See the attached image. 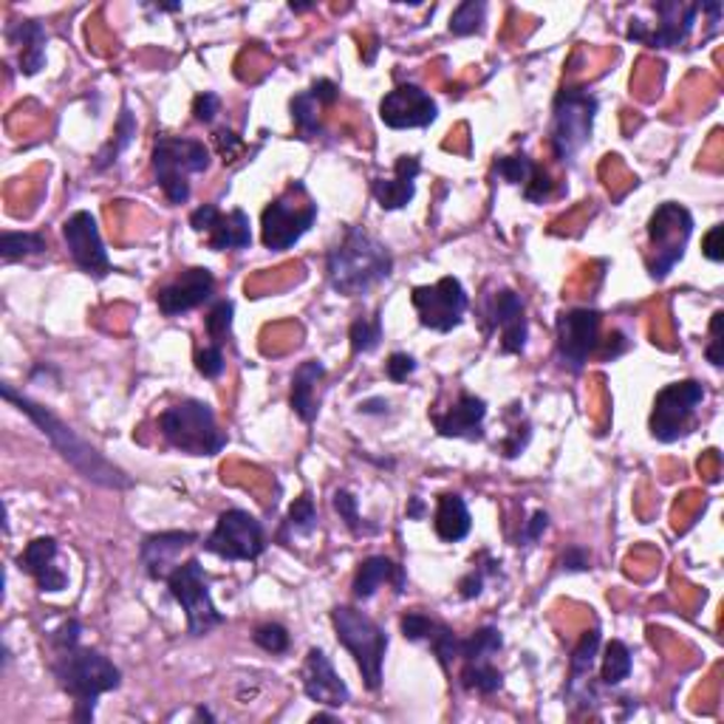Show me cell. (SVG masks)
Segmentation results:
<instances>
[{
  "label": "cell",
  "mask_w": 724,
  "mask_h": 724,
  "mask_svg": "<svg viewBox=\"0 0 724 724\" xmlns=\"http://www.w3.org/2000/svg\"><path fill=\"white\" fill-rule=\"evenodd\" d=\"M79 637H83V623L79 620H66L57 631L48 634L46 642L52 648L48 668H52L63 693L74 699V718L88 724L94 722L99 696L119 691L122 671L97 648L79 646Z\"/></svg>",
  "instance_id": "6da1fadb"
},
{
  "label": "cell",
  "mask_w": 724,
  "mask_h": 724,
  "mask_svg": "<svg viewBox=\"0 0 724 724\" xmlns=\"http://www.w3.org/2000/svg\"><path fill=\"white\" fill-rule=\"evenodd\" d=\"M0 393H3V399L12 402L20 413H26V417L37 424L40 433H43L48 442H52L54 451L66 458V462L72 464L74 471H77L85 482L99 484V487H105V489H131L133 487V478L128 476L122 467H117L114 462H108V458H105L91 442H85V439L79 436L74 428H68V424L63 422L60 417H54L46 404L34 402V399H29L26 393L14 391L9 382L0 386Z\"/></svg>",
  "instance_id": "7a4b0ae2"
},
{
  "label": "cell",
  "mask_w": 724,
  "mask_h": 724,
  "mask_svg": "<svg viewBox=\"0 0 724 724\" xmlns=\"http://www.w3.org/2000/svg\"><path fill=\"white\" fill-rule=\"evenodd\" d=\"M393 272V255L382 241L363 227H348L343 241L328 252V283L343 298H359L388 281Z\"/></svg>",
  "instance_id": "3957f363"
},
{
  "label": "cell",
  "mask_w": 724,
  "mask_h": 724,
  "mask_svg": "<svg viewBox=\"0 0 724 724\" xmlns=\"http://www.w3.org/2000/svg\"><path fill=\"white\" fill-rule=\"evenodd\" d=\"M164 442L187 456H218L227 447V433L218 428L216 413L202 399H184L159 417Z\"/></svg>",
  "instance_id": "277c9868"
},
{
  "label": "cell",
  "mask_w": 724,
  "mask_h": 724,
  "mask_svg": "<svg viewBox=\"0 0 724 724\" xmlns=\"http://www.w3.org/2000/svg\"><path fill=\"white\" fill-rule=\"evenodd\" d=\"M334 631H337L339 646L346 648L357 662V671L363 673V682L371 693L382 685V662L388 651L386 628L371 620L366 612L354 606H337L332 612Z\"/></svg>",
  "instance_id": "5b68a950"
},
{
  "label": "cell",
  "mask_w": 724,
  "mask_h": 724,
  "mask_svg": "<svg viewBox=\"0 0 724 724\" xmlns=\"http://www.w3.org/2000/svg\"><path fill=\"white\" fill-rule=\"evenodd\" d=\"M601 111V102L586 88H561L552 105V128L549 144L561 164H572L577 153L592 142L594 119Z\"/></svg>",
  "instance_id": "8992f818"
},
{
  "label": "cell",
  "mask_w": 724,
  "mask_h": 724,
  "mask_svg": "<svg viewBox=\"0 0 724 724\" xmlns=\"http://www.w3.org/2000/svg\"><path fill=\"white\" fill-rule=\"evenodd\" d=\"M209 151L198 139L159 137L153 144V176L170 204L190 202V176L207 173Z\"/></svg>",
  "instance_id": "52a82bcc"
},
{
  "label": "cell",
  "mask_w": 724,
  "mask_h": 724,
  "mask_svg": "<svg viewBox=\"0 0 724 724\" xmlns=\"http://www.w3.org/2000/svg\"><path fill=\"white\" fill-rule=\"evenodd\" d=\"M693 236V216L682 204L666 202L648 218V274L653 281H666L671 269L685 258V247Z\"/></svg>",
  "instance_id": "ba28073f"
},
{
  "label": "cell",
  "mask_w": 724,
  "mask_h": 724,
  "mask_svg": "<svg viewBox=\"0 0 724 724\" xmlns=\"http://www.w3.org/2000/svg\"><path fill=\"white\" fill-rule=\"evenodd\" d=\"M314 221H317V204L309 198L306 187L301 182L292 184L283 196H278L263 209V247L272 249V252H287L306 236Z\"/></svg>",
  "instance_id": "9c48e42d"
},
{
  "label": "cell",
  "mask_w": 724,
  "mask_h": 724,
  "mask_svg": "<svg viewBox=\"0 0 724 724\" xmlns=\"http://www.w3.org/2000/svg\"><path fill=\"white\" fill-rule=\"evenodd\" d=\"M168 588L173 601L187 614L190 637H207L213 628L224 626L227 617L216 608L213 594H209V577L204 572L202 561L190 558L187 563H179L173 574L168 577Z\"/></svg>",
  "instance_id": "30bf717a"
},
{
  "label": "cell",
  "mask_w": 724,
  "mask_h": 724,
  "mask_svg": "<svg viewBox=\"0 0 724 724\" xmlns=\"http://www.w3.org/2000/svg\"><path fill=\"white\" fill-rule=\"evenodd\" d=\"M705 399V388L696 379H682L666 386L653 397V411H651V436L662 444H673L679 439H685L693 428V417L696 408Z\"/></svg>",
  "instance_id": "8fae6325"
},
{
  "label": "cell",
  "mask_w": 724,
  "mask_h": 724,
  "mask_svg": "<svg viewBox=\"0 0 724 724\" xmlns=\"http://www.w3.org/2000/svg\"><path fill=\"white\" fill-rule=\"evenodd\" d=\"M202 547L224 561H258L267 549V532L247 509H227L218 516L216 529L204 538Z\"/></svg>",
  "instance_id": "7c38bea8"
},
{
  "label": "cell",
  "mask_w": 724,
  "mask_h": 724,
  "mask_svg": "<svg viewBox=\"0 0 724 724\" xmlns=\"http://www.w3.org/2000/svg\"><path fill=\"white\" fill-rule=\"evenodd\" d=\"M411 303L419 314V323L431 332L447 334L464 323V314L471 306V298L464 292L458 278H442L433 287H417L411 292Z\"/></svg>",
  "instance_id": "4fadbf2b"
},
{
  "label": "cell",
  "mask_w": 724,
  "mask_h": 724,
  "mask_svg": "<svg viewBox=\"0 0 724 724\" xmlns=\"http://www.w3.org/2000/svg\"><path fill=\"white\" fill-rule=\"evenodd\" d=\"M558 359L569 374H581L601 346V312L569 309L558 314Z\"/></svg>",
  "instance_id": "5bb4252c"
},
{
  "label": "cell",
  "mask_w": 724,
  "mask_h": 724,
  "mask_svg": "<svg viewBox=\"0 0 724 724\" xmlns=\"http://www.w3.org/2000/svg\"><path fill=\"white\" fill-rule=\"evenodd\" d=\"M659 23L657 29H648L642 20H631L628 26V40L646 43L648 48H677L691 37L696 26L699 3H685V0H659L653 3Z\"/></svg>",
  "instance_id": "9a60e30c"
},
{
  "label": "cell",
  "mask_w": 724,
  "mask_h": 724,
  "mask_svg": "<svg viewBox=\"0 0 724 724\" xmlns=\"http://www.w3.org/2000/svg\"><path fill=\"white\" fill-rule=\"evenodd\" d=\"M63 241H66L72 261L85 274L105 278V274L111 272V258H108V249H105L102 236H99L97 218L88 209H79V213L66 218V224H63Z\"/></svg>",
  "instance_id": "2e32d148"
},
{
  "label": "cell",
  "mask_w": 724,
  "mask_h": 724,
  "mask_svg": "<svg viewBox=\"0 0 724 724\" xmlns=\"http://www.w3.org/2000/svg\"><path fill=\"white\" fill-rule=\"evenodd\" d=\"M439 108L428 91L419 85H397L379 102V119L391 131H408V128H428L436 122Z\"/></svg>",
  "instance_id": "e0dca14e"
},
{
  "label": "cell",
  "mask_w": 724,
  "mask_h": 724,
  "mask_svg": "<svg viewBox=\"0 0 724 724\" xmlns=\"http://www.w3.org/2000/svg\"><path fill=\"white\" fill-rule=\"evenodd\" d=\"M190 227L196 233H207L209 249L224 252V249H247L252 244V229L249 216L244 209H233L224 216L216 204H202L190 213Z\"/></svg>",
  "instance_id": "ac0fdd59"
},
{
  "label": "cell",
  "mask_w": 724,
  "mask_h": 724,
  "mask_svg": "<svg viewBox=\"0 0 724 724\" xmlns=\"http://www.w3.org/2000/svg\"><path fill=\"white\" fill-rule=\"evenodd\" d=\"M213 292H216V278H213V272L204 267H190L179 274L176 281L159 289V312H162L164 317H179V314H187L193 312V309L204 306V303L213 298Z\"/></svg>",
  "instance_id": "d6986e66"
},
{
  "label": "cell",
  "mask_w": 724,
  "mask_h": 724,
  "mask_svg": "<svg viewBox=\"0 0 724 724\" xmlns=\"http://www.w3.org/2000/svg\"><path fill=\"white\" fill-rule=\"evenodd\" d=\"M303 693L326 707H343L352 702V691L334 671L332 659L323 648H309L306 662H303Z\"/></svg>",
  "instance_id": "ffe728a7"
},
{
  "label": "cell",
  "mask_w": 724,
  "mask_h": 724,
  "mask_svg": "<svg viewBox=\"0 0 724 724\" xmlns=\"http://www.w3.org/2000/svg\"><path fill=\"white\" fill-rule=\"evenodd\" d=\"M399 628H402L404 640L428 642L444 671H451L453 659L462 657V637L451 626H444L442 620H433L428 614L408 612L399 620Z\"/></svg>",
  "instance_id": "44dd1931"
},
{
  "label": "cell",
  "mask_w": 724,
  "mask_h": 724,
  "mask_svg": "<svg viewBox=\"0 0 724 724\" xmlns=\"http://www.w3.org/2000/svg\"><path fill=\"white\" fill-rule=\"evenodd\" d=\"M196 541V532H179V529H173V532H153V536L144 538L142 547H139V558H142L148 577L168 583L173 569L179 566V555Z\"/></svg>",
  "instance_id": "7402d4cb"
},
{
  "label": "cell",
  "mask_w": 724,
  "mask_h": 724,
  "mask_svg": "<svg viewBox=\"0 0 724 724\" xmlns=\"http://www.w3.org/2000/svg\"><path fill=\"white\" fill-rule=\"evenodd\" d=\"M484 419H487V402L473 393H462L456 404H451L444 413H431L433 428L444 439H467V442H482Z\"/></svg>",
  "instance_id": "603a6c76"
},
{
  "label": "cell",
  "mask_w": 724,
  "mask_h": 724,
  "mask_svg": "<svg viewBox=\"0 0 724 724\" xmlns=\"http://www.w3.org/2000/svg\"><path fill=\"white\" fill-rule=\"evenodd\" d=\"M18 566L34 577L40 592H63L68 586V572L57 566V541L52 536L34 538L26 543V549L20 552Z\"/></svg>",
  "instance_id": "cb8c5ba5"
},
{
  "label": "cell",
  "mask_w": 724,
  "mask_h": 724,
  "mask_svg": "<svg viewBox=\"0 0 724 724\" xmlns=\"http://www.w3.org/2000/svg\"><path fill=\"white\" fill-rule=\"evenodd\" d=\"M422 173L419 156H399L393 164V179H374V198L382 209H402L417 196V179Z\"/></svg>",
  "instance_id": "d4e9b609"
},
{
  "label": "cell",
  "mask_w": 724,
  "mask_h": 724,
  "mask_svg": "<svg viewBox=\"0 0 724 724\" xmlns=\"http://www.w3.org/2000/svg\"><path fill=\"white\" fill-rule=\"evenodd\" d=\"M493 326L501 328V352L521 354L527 348V314L523 301L512 289H501L493 301Z\"/></svg>",
  "instance_id": "484cf974"
},
{
  "label": "cell",
  "mask_w": 724,
  "mask_h": 724,
  "mask_svg": "<svg viewBox=\"0 0 724 724\" xmlns=\"http://www.w3.org/2000/svg\"><path fill=\"white\" fill-rule=\"evenodd\" d=\"M382 583H391L393 592L402 594L408 588V574L399 563H393L391 558L386 555H371L357 566V574H354V601L366 603L371 601L377 588Z\"/></svg>",
  "instance_id": "4316f807"
},
{
  "label": "cell",
  "mask_w": 724,
  "mask_h": 724,
  "mask_svg": "<svg viewBox=\"0 0 724 724\" xmlns=\"http://www.w3.org/2000/svg\"><path fill=\"white\" fill-rule=\"evenodd\" d=\"M9 43L14 46H23L20 52V72L26 74V77H34L40 68L46 66V29L37 20H18L12 26L7 29Z\"/></svg>",
  "instance_id": "83f0119b"
},
{
  "label": "cell",
  "mask_w": 724,
  "mask_h": 724,
  "mask_svg": "<svg viewBox=\"0 0 724 724\" xmlns=\"http://www.w3.org/2000/svg\"><path fill=\"white\" fill-rule=\"evenodd\" d=\"M433 527H436V536L444 543H458L471 536L473 518L464 498L456 496V493H442L436 504V516H433Z\"/></svg>",
  "instance_id": "f1b7e54d"
},
{
  "label": "cell",
  "mask_w": 724,
  "mask_h": 724,
  "mask_svg": "<svg viewBox=\"0 0 724 724\" xmlns=\"http://www.w3.org/2000/svg\"><path fill=\"white\" fill-rule=\"evenodd\" d=\"M326 377V366L321 359H306L303 366H298L292 377V411L301 417V422L312 424L317 419V397H314V388L317 382Z\"/></svg>",
  "instance_id": "f546056e"
},
{
  "label": "cell",
  "mask_w": 724,
  "mask_h": 724,
  "mask_svg": "<svg viewBox=\"0 0 724 724\" xmlns=\"http://www.w3.org/2000/svg\"><path fill=\"white\" fill-rule=\"evenodd\" d=\"M601 628H588L581 637V642L574 646L572 659H569V691L581 685L583 677H588L594 668V657H597V648H601Z\"/></svg>",
  "instance_id": "4dcf8cb0"
},
{
  "label": "cell",
  "mask_w": 724,
  "mask_h": 724,
  "mask_svg": "<svg viewBox=\"0 0 724 724\" xmlns=\"http://www.w3.org/2000/svg\"><path fill=\"white\" fill-rule=\"evenodd\" d=\"M133 137H137V119H133L131 108H128V105H122V114H119V122H117V131H114V139L105 144L102 151L97 153V159H94V170L111 168V164L117 162L119 156H122L125 148L133 142Z\"/></svg>",
  "instance_id": "1f68e13d"
},
{
  "label": "cell",
  "mask_w": 724,
  "mask_h": 724,
  "mask_svg": "<svg viewBox=\"0 0 724 724\" xmlns=\"http://www.w3.org/2000/svg\"><path fill=\"white\" fill-rule=\"evenodd\" d=\"M464 691H476L482 696H489V693H496L504 688V673L498 671L489 659H482V662H464L462 677H458Z\"/></svg>",
  "instance_id": "d6a6232c"
},
{
  "label": "cell",
  "mask_w": 724,
  "mask_h": 724,
  "mask_svg": "<svg viewBox=\"0 0 724 724\" xmlns=\"http://www.w3.org/2000/svg\"><path fill=\"white\" fill-rule=\"evenodd\" d=\"M317 529V507H314L312 496H301L298 501L292 504L289 509L287 521H283L281 529V541H289V538H309Z\"/></svg>",
  "instance_id": "836d02e7"
},
{
  "label": "cell",
  "mask_w": 724,
  "mask_h": 724,
  "mask_svg": "<svg viewBox=\"0 0 724 724\" xmlns=\"http://www.w3.org/2000/svg\"><path fill=\"white\" fill-rule=\"evenodd\" d=\"M504 648V637L496 626L478 628L473 637L462 640V662H482V659H493Z\"/></svg>",
  "instance_id": "e575fe53"
},
{
  "label": "cell",
  "mask_w": 724,
  "mask_h": 724,
  "mask_svg": "<svg viewBox=\"0 0 724 724\" xmlns=\"http://www.w3.org/2000/svg\"><path fill=\"white\" fill-rule=\"evenodd\" d=\"M631 651H628L626 642L612 640L606 646V657H603V668H601V679L603 685L614 688L620 685L623 679L631 677Z\"/></svg>",
  "instance_id": "d590c367"
},
{
  "label": "cell",
  "mask_w": 724,
  "mask_h": 724,
  "mask_svg": "<svg viewBox=\"0 0 724 724\" xmlns=\"http://www.w3.org/2000/svg\"><path fill=\"white\" fill-rule=\"evenodd\" d=\"M46 236L40 233H3L0 236V258L3 261H18V258H29V255L46 252Z\"/></svg>",
  "instance_id": "8d00e7d4"
},
{
  "label": "cell",
  "mask_w": 724,
  "mask_h": 724,
  "mask_svg": "<svg viewBox=\"0 0 724 724\" xmlns=\"http://www.w3.org/2000/svg\"><path fill=\"white\" fill-rule=\"evenodd\" d=\"M289 108H292V119H294V125H298V131H301L303 137H306V139L321 137V131H323L321 108H323V105L312 97V91L298 94V97L292 99V105H289Z\"/></svg>",
  "instance_id": "74e56055"
},
{
  "label": "cell",
  "mask_w": 724,
  "mask_h": 724,
  "mask_svg": "<svg viewBox=\"0 0 724 724\" xmlns=\"http://www.w3.org/2000/svg\"><path fill=\"white\" fill-rule=\"evenodd\" d=\"M484 18H487V3L484 0H464L462 7L451 14V32L456 37H467V34H478L484 29Z\"/></svg>",
  "instance_id": "f35d334b"
},
{
  "label": "cell",
  "mask_w": 724,
  "mask_h": 724,
  "mask_svg": "<svg viewBox=\"0 0 724 724\" xmlns=\"http://www.w3.org/2000/svg\"><path fill=\"white\" fill-rule=\"evenodd\" d=\"M332 504H334V509L339 512V521H346V527L352 529V536H374V532H377V527H368V523L363 521L357 498H354L348 489H337L332 498Z\"/></svg>",
  "instance_id": "ab89813d"
},
{
  "label": "cell",
  "mask_w": 724,
  "mask_h": 724,
  "mask_svg": "<svg viewBox=\"0 0 724 724\" xmlns=\"http://www.w3.org/2000/svg\"><path fill=\"white\" fill-rule=\"evenodd\" d=\"M348 339H352L354 354L377 352L379 343H382V321H379V317H374V321L359 317V321H354L352 328H348Z\"/></svg>",
  "instance_id": "60d3db41"
},
{
  "label": "cell",
  "mask_w": 724,
  "mask_h": 724,
  "mask_svg": "<svg viewBox=\"0 0 724 724\" xmlns=\"http://www.w3.org/2000/svg\"><path fill=\"white\" fill-rule=\"evenodd\" d=\"M496 173L501 179H507L509 184H518V187H527L532 182V176L538 173V164L529 156H504L496 162Z\"/></svg>",
  "instance_id": "b9f144b4"
},
{
  "label": "cell",
  "mask_w": 724,
  "mask_h": 724,
  "mask_svg": "<svg viewBox=\"0 0 724 724\" xmlns=\"http://www.w3.org/2000/svg\"><path fill=\"white\" fill-rule=\"evenodd\" d=\"M233 314H236L233 301H218L216 306H213V312L207 314L204 326H207V334H209V339H213V346L224 348L229 332H233Z\"/></svg>",
  "instance_id": "7bdbcfd3"
},
{
  "label": "cell",
  "mask_w": 724,
  "mask_h": 724,
  "mask_svg": "<svg viewBox=\"0 0 724 724\" xmlns=\"http://www.w3.org/2000/svg\"><path fill=\"white\" fill-rule=\"evenodd\" d=\"M255 646L263 648L269 653H283L289 648V631L281 623H263V626L255 628L252 634Z\"/></svg>",
  "instance_id": "ee69618b"
},
{
  "label": "cell",
  "mask_w": 724,
  "mask_h": 724,
  "mask_svg": "<svg viewBox=\"0 0 724 724\" xmlns=\"http://www.w3.org/2000/svg\"><path fill=\"white\" fill-rule=\"evenodd\" d=\"M196 368L202 377L207 379H218L224 374V368H227V359H224V348L221 346H213L209 343L207 348H202L196 357Z\"/></svg>",
  "instance_id": "f6af8a7d"
},
{
  "label": "cell",
  "mask_w": 724,
  "mask_h": 724,
  "mask_svg": "<svg viewBox=\"0 0 724 724\" xmlns=\"http://www.w3.org/2000/svg\"><path fill=\"white\" fill-rule=\"evenodd\" d=\"M722 326H724V312H722V309H718V312L713 314V321H711V346L705 348V357H707V363H711L713 368H722L724 366Z\"/></svg>",
  "instance_id": "bcb514c9"
},
{
  "label": "cell",
  "mask_w": 724,
  "mask_h": 724,
  "mask_svg": "<svg viewBox=\"0 0 724 724\" xmlns=\"http://www.w3.org/2000/svg\"><path fill=\"white\" fill-rule=\"evenodd\" d=\"M218 108H221V97L213 91H204L198 94L196 99H193V119L202 125H209L213 119H216Z\"/></svg>",
  "instance_id": "7dc6e473"
},
{
  "label": "cell",
  "mask_w": 724,
  "mask_h": 724,
  "mask_svg": "<svg viewBox=\"0 0 724 724\" xmlns=\"http://www.w3.org/2000/svg\"><path fill=\"white\" fill-rule=\"evenodd\" d=\"M413 371H417V359H413L411 354L397 352V354H391V357H388L386 374H388V379H391V382H404V379L411 377Z\"/></svg>",
  "instance_id": "c3c4849f"
},
{
  "label": "cell",
  "mask_w": 724,
  "mask_h": 724,
  "mask_svg": "<svg viewBox=\"0 0 724 724\" xmlns=\"http://www.w3.org/2000/svg\"><path fill=\"white\" fill-rule=\"evenodd\" d=\"M547 529H549V516L543 512V509H538L536 516L527 521V527L521 529V536H518V547H532V543H536L538 538L547 532Z\"/></svg>",
  "instance_id": "681fc988"
},
{
  "label": "cell",
  "mask_w": 724,
  "mask_h": 724,
  "mask_svg": "<svg viewBox=\"0 0 724 724\" xmlns=\"http://www.w3.org/2000/svg\"><path fill=\"white\" fill-rule=\"evenodd\" d=\"M529 436H532V431H529V424L523 422V428H516V431L509 433L507 439L501 442V453L507 458H518L523 451H527L529 444Z\"/></svg>",
  "instance_id": "f907efd6"
},
{
  "label": "cell",
  "mask_w": 724,
  "mask_h": 724,
  "mask_svg": "<svg viewBox=\"0 0 724 724\" xmlns=\"http://www.w3.org/2000/svg\"><path fill=\"white\" fill-rule=\"evenodd\" d=\"M702 252H705L707 261H713V263L724 261V227L722 224L711 227V233H707L705 241H702Z\"/></svg>",
  "instance_id": "816d5d0a"
},
{
  "label": "cell",
  "mask_w": 724,
  "mask_h": 724,
  "mask_svg": "<svg viewBox=\"0 0 724 724\" xmlns=\"http://www.w3.org/2000/svg\"><path fill=\"white\" fill-rule=\"evenodd\" d=\"M484 577H487V572L482 566L473 569L471 574H464L462 583H458V594H462L464 601H473V597L484 592Z\"/></svg>",
  "instance_id": "f5cc1de1"
},
{
  "label": "cell",
  "mask_w": 724,
  "mask_h": 724,
  "mask_svg": "<svg viewBox=\"0 0 724 724\" xmlns=\"http://www.w3.org/2000/svg\"><path fill=\"white\" fill-rule=\"evenodd\" d=\"M592 558H588V549L581 547V543H574V547L566 549V555H563V569L566 572H586Z\"/></svg>",
  "instance_id": "db71d44e"
},
{
  "label": "cell",
  "mask_w": 724,
  "mask_h": 724,
  "mask_svg": "<svg viewBox=\"0 0 724 724\" xmlns=\"http://www.w3.org/2000/svg\"><path fill=\"white\" fill-rule=\"evenodd\" d=\"M309 91H312V97L317 99V102H321L323 108H328V105L337 102L339 88H337V83H332V79H314L312 88H309Z\"/></svg>",
  "instance_id": "11a10c76"
},
{
  "label": "cell",
  "mask_w": 724,
  "mask_h": 724,
  "mask_svg": "<svg viewBox=\"0 0 724 724\" xmlns=\"http://www.w3.org/2000/svg\"><path fill=\"white\" fill-rule=\"evenodd\" d=\"M216 144H218V151H221L224 162H227V159H233L238 153V148H241V139H238L233 131H218Z\"/></svg>",
  "instance_id": "9f6ffc18"
},
{
  "label": "cell",
  "mask_w": 724,
  "mask_h": 724,
  "mask_svg": "<svg viewBox=\"0 0 724 724\" xmlns=\"http://www.w3.org/2000/svg\"><path fill=\"white\" fill-rule=\"evenodd\" d=\"M359 411H363V413H386L388 402H386V399H371V402L359 404Z\"/></svg>",
  "instance_id": "6f0895ef"
},
{
  "label": "cell",
  "mask_w": 724,
  "mask_h": 724,
  "mask_svg": "<svg viewBox=\"0 0 724 724\" xmlns=\"http://www.w3.org/2000/svg\"><path fill=\"white\" fill-rule=\"evenodd\" d=\"M424 501L422 498H411V504H408V518H422L424 516Z\"/></svg>",
  "instance_id": "680465c9"
},
{
  "label": "cell",
  "mask_w": 724,
  "mask_h": 724,
  "mask_svg": "<svg viewBox=\"0 0 724 724\" xmlns=\"http://www.w3.org/2000/svg\"><path fill=\"white\" fill-rule=\"evenodd\" d=\"M289 9H292V12H309V9H314V3H289Z\"/></svg>",
  "instance_id": "91938a15"
},
{
  "label": "cell",
  "mask_w": 724,
  "mask_h": 724,
  "mask_svg": "<svg viewBox=\"0 0 724 724\" xmlns=\"http://www.w3.org/2000/svg\"><path fill=\"white\" fill-rule=\"evenodd\" d=\"M312 722H334L332 713H317V716H312Z\"/></svg>",
  "instance_id": "94428289"
}]
</instances>
